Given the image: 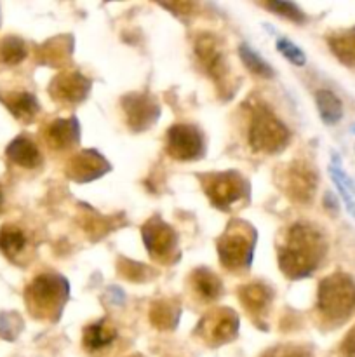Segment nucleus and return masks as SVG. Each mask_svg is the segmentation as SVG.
<instances>
[{
    "instance_id": "nucleus-1",
    "label": "nucleus",
    "mask_w": 355,
    "mask_h": 357,
    "mask_svg": "<svg viewBox=\"0 0 355 357\" xmlns=\"http://www.w3.org/2000/svg\"><path fill=\"white\" fill-rule=\"evenodd\" d=\"M326 239L312 223L296 222L278 244V267L285 278L298 281L308 278L326 255Z\"/></svg>"
},
{
    "instance_id": "nucleus-2",
    "label": "nucleus",
    "mask_w": 355,
    "mask_h": 357,
    "mask_svg": "<svg viewBox=\"0 0 355 357\" xmlns=\"http://www.w3.org/2000/svg\"><path fill=\"white\" fill-rule=\"evenodd\" d=\"M68 300V282L56 274H40L24 289V302L33 317L58 319Z\"/></svg>"
},
{
    "instance_id": "nucleus-3",
    "label": "nucleus",
    "mask_w": 355,
    "mask_h": 357,
    "mask_svg": "<svg viewBox=\"0 0 355 357\" xmlns=\"http://www.w3.org/2000/svg\"><path fill=\"white\" fill-rule=\"evenodd\" d=\"M256 230L246 222L233 220L218 239V258L226 271L239 272L251 267Z\"/></svg>"
},
{
    "instance_id": "nucleus-4",
    "label": "nucleus",
    "mask_w": 355,
    "mask_h": 357,
    "mask_svg": "<svg viewBox=\"0 0 355 357\" xmlns=\"http://www.w3.org/2000/svg\"><path fill=\"white\" fill-rule=\"evenodd\" d=\"M247 138L254 152L277 153L287 146L291 132L267 105L261 103L251 114Z\"/></svg>"
},
{
    "instance_id": "nucleus-5",
    "label": "nucleus",
    "mask_w": 355,
    "mask_h": 357,
    "mask_svg": "<svg viewBox=\"0 0 355 357\" xmlns=\"http://www.w3.org/2000/svg\"><path fill=\"white\" fill-rule=\"evenodd\" d=\"M317 307L329 321H343L355 310V282L347 274H333L324 279L317 291Z\"/></svg>"
},
{
    "instance_id": "nucleus-6",
    "label": "nucleus",
    "mask_w": 355,
    "mask_h": 357,
    "mask_svg": "<svg viewBox=\"0 0 355 357\" xmlns=\"http://www.w3.org/2000/svg\"><path fill=\"white\" fill-rule=\"evenodd\" d=\"M202 187L211 204L221 211H230L249 195V183L237 171L205 174L202 176Z\"/></svg>"
},
{
    "instance_id": "nucleus-7",
    "label": "nucleus",
    "mask_w": 355,
    "mask_h": 357,
    "mask_svg": "<svg viewBox=\"0 0 355 357\" xmlns=\"http://www.w3.org/2000/svg\"><path fill=\"white\" fill-rule=\"evenodd\" d=\"M278 183L289 199L296 202H308L317 190V174L310 164L294 160L282 171Z\"/></svg>"
},
{
    "instance_id": "nucleus-8",
    "label": "nucleus",
    "mask_w": 355,
    "mask_h": 357,
    "mask_svg": "<svg viewBox=\"0 0 355 357\" xmlns=\"http://www.w3.org/2000/svg\"><path fill=\"white\" fill-rule=\"evenodd\" d=\"M237 331H239V317L232 309H226V307L209 310L197 326L198 337L212 345H221L233 340Z\"/></svg>"
},
{
    "instance_id": "nucleus-9",
    "label": "nucleus",
    "mask_w": 355,
    "mask_h": 357,
    "mask_svg": "<svg viewBox=\"0 0 355 357\" xmlns=\"http://www.w3.org/2000/svg\"><path fill=\"white\" fill-rule=\"evenodd\" d=\"M204 136L191 124H174L167 131L166 150L176 160H195L204 153Z\"/></svg>"
},
{
    "instance_id": "nucleus-10",
    "label": "nucleus",
    "mask_w": 355,
    "mask_h": 357,
    "mask_svg": "<svg viewBox=\"0 0 355 357\" xmlns=\"http://www.w3.org/2000/svg\"><path fill=\"white\" fill-rule=\"evenodd\" d=\"M143 243L155 260L171 261L176 257L178 236L171 225L160 218H152L143 225Z\"/></svg>"
},
{
    "instance_id": "nucleus-11",
    "label": "nucleus",
    "mask_w": 355,
    "mask_h": 357,
    "mask_svg": "<svg viewBox=\"0 0 355 357\" xmlns=\"http://www.w3.org/2000/svg\"><path fill=\"white\" fill-rule=\"evenodd\" d=\"M90 91V80L80 72H61L51 80L49 93L56 101L65 105H75L86 100Z\"/></svg>"
},
{
    "instance_id": "nucleus-12",
    "label": "nucleus",
    "mask_w": 355,
    "mask_h": 357,
    "mask_svg": "<svg viewBox=\"0 0 355 357\" xmlns=\"http://www.w3.org/2000/svg\"><path fill=\"white\" fill-rule=\"evenodd\" d=\"M122 107H124L127 124L131 126L132 131H145L152 128L160 112L159 105L146 94H127L122 100Z\"/></svg>"
},
{
    "instance_id": "nucleus-13",
    "label": "nucleus",
    "mask_w": 355,
    "mask_h": 357,
    "mask_svg": "<svg viewBox=\"0 0 355 357\" xmlns=\"http://www.w3.org/2000/svg\"><path fill=\"white\" fill-rule=\"evenodd\" d=\"M108 169H110V164L101 153H97L96 150H84L70 159L66 166V176L79 183H87V181L103 176Z\"/></svg>"
},
{
    "instance_id": "nucleus-14",
    "label": "nucleus",
    "mask_w": 355,
    "mask_h": 357,
    "mask_svg": "<svg viewBox=\"0 0 355 357\" xmlns=\"http://www.w3.org/2000/svg\"><path fill=\"white\" fill-rule=\"evenodd\" d=\"M195 54H197L198 61H200L202 68L207 72V75L221 82L226 73V65L218 38L209 33L200 35L195 42Z\"/></svg>"
},
{
    "instance_id": "nucleus-15",
    "label": "nucleus",
    "mask_w": 355,
    "mask_h": 357,
    "mask_svg": "<svg viewBox=\"0 0 355 357\" xmlns=\"http://www.w3.org/2000/svg\"><path fill=\"white\" fill-rule=\"evenodd\" d=\"M44 139L49 149L66 150L80 139V126L75 117L56 119L47 124L44 131Z\"/></svg>"
},
{
    "instance_id": "nucleus-16",
    "label": "nucleus",
    "mask_w": 355,
    "mask_h": 357,
    "mask_svg": "<svg viewBox=\"0 0 355 357\" xmlns=\"http://www.w3.org/2000/svg\"><path fill=\"white\" fill-rule=\"evenodd\" d=\"M271 298H274V291L261 282H249V284H244L242 288H239L240 303L251 316L260 317L261 314L267 312Z\"/></svg>"
},
{
    "instance_id": "nucleus-17",
    "label": "nucleus",
    "mask_w": 355,
    "mask_h": 357,
    "mask_svg": "<svg viewBox=\"0 0 355 357\" xmlns=\"http://www.w3.org/2000/svg\"><path fill=\"white\" fill-rule=\"evenodd\" d=\"M6 155L10 162L19 167H24V169H33V167H38L42 164L40 150L28 136L14 138L7 145Z\"/></svg>"
},
{
    "instance_id": "nucleus-18",
    "label": "nucleus",
    "mask_w": 355,
    "mask_h": 357,
    "mask_svg": "<svg viewBox=\"0 0 355 357\" xmlns=\"http://www.w3.org/2000/svg\"><path fill=\"white\" fill-rule=\"evenodd\" d=\"M0 100L6 105L7 110L21 122H31L40 112V105L35 100L33 94L26 91H9L0 94Z\"/></svg>"
},
{
    "instance_id": "nucleus-19",
    "label": "nucleus",
    "mask_w": 355,
    "mask_h": 357,
    "mask_svg": "<svg viewBox=\"0 0 355 357\" xmlns=\"http://www.w3.org/2000/svg\"><path fill=\"white\" fill-rule=\"evenodd\" d=\"M117 338V330L108 323L106 319H100L96 323L84 328L82 340L84 347L87 351H103L104 347H110Z\"/></svg>"
},
{
    "instance_id": "nucleus-20",
    "label": "nucleus",
    "mask_w": 355,
    "mask_h": 357,
    "mask_svg": "<svg viewBox=\"0 0 355 357\" xmlns=\"http://www.w3.org/2000/svg\"><path fill=\"white\" fill-rule=\"evenodd\" d=\"M191 288H194L195 295L198 296L204 302H212V300L218 298L223 291L221 279L214 274L209 268H197L194 271V274L190 275Z\"/></svg>"
},
{
    "instance_id": "nucleus-21",
    "label": "nucleus",
    "mask_w": 355,
    "mask_h": 357,
    "mask_svg": "<svg viewBox=\"0 0 355 357\" xmlns=\"http://www.w3.org/2000/svg\"><path fill=\"white\" fill-rule=\"evenodd\" d=\"M28 237L24 230L16 223H6L0 227V251L9 260H16L26 250Z\"/></svg>"
},
{
    "instance_id": "nucleus-22",
    "label": "nucleus",
    "mask_w": 355,
    "mask_h": 357,
    "mask_svg": "<svg viewBox=\"0 0 355 357\" xmlns=\"http://www.w3.org/2000/svg\"><path fill=\"white\" fill-rule=\"evenodd\" d=\"M315 105L324 124L334 126L343 117V105L341 100L329 89H320L315 93Z\"/></svg>"
},
{
    "instance_id": "nucleus-23",
    "label": "nucleus",
    "mask_w": 355,
    "mask_h": 357,
    "mask_svg": "<svg viewBox=\"0 0 355 357\" xmlns=\"http://www.w3.org/2000/svg\"><path fill=\"white\" fill-rule=\"evenodd\" d=\"M329 173H331V178H333V181H334V187L338 188V192H340L345 206H347V211L355 218V187H354V183H352L350 178L347 176V173L341 169L340 159H338L336 155H334L333 164L329 166Z\"/></svg>"
},
{
    "instance_id": "nucleus-24",
    "label": "nucleus",
    "mask_w": 355,
    "mask_h": 357,
    "mask_svg": "<svg viewBox=\"0 0 355 357\" xmlns=\"http://www.w3.org/2000/svg\"><path fill=\"white\" fill-rule=\"evenodd\" d=\"M150 321L159 330H173L180 319V307L171 300H159L150 309Z\"/></svg>"
},
{
    "instance_id": "nucleus-25",
    "label": "nucleus",
    "mask_w": 355,
    "mask_h": 357,
    "mask_svg": "<svg viewBox=\"0 0 355 357\" xmlns=\"http://www.w3.org/2000/svg\"><path fill=\"white\" fill-rule=\"evenodd\" d=\"M329 49L347 66L355 68V28L329 38Z\"/></svg>"
},
{
    "instance_id": "nucleus-26",
    "label": "nucleus",
    "mask_w": 355,
    "mask_h": 357,
    "mask_svg": "<svg viewBox=\"0 0 355 357\" xmlns=\"http://www.w3.org/2000/svg\"><path fill=\"white\" fill-rule=\"evenodd\" d=\"M26 58V44L19 37L7 35L0 38V65H19Z\"/></svg>"
},
{
    "instance_id": "nucleus-27",
    "label": "nucleus",
    "mask_w": 355,
    "mask_h": 357,
    "mask_svg": "<svg viewBox=\"0 0 355 357\" xmlns=\"http://www.w3.org/2000/svg\"><path fill=\"white\" fill-rule=\"evenodd\" d=\"M239 56L240 59H242L244 66H246L251 73L261 77V79H271V77H274V70H271V66L268 65V63L247 44L240 45Z\"/></svg>"
},
{
    "instance_id": "nucleus-28",
    "label": "nucleus",
    "mask_w": 355,
    "mask_h": 357,
    "mask_svg": "<svg viewBox=\"0 0 355 357\" xmlns=\"http://www.w3.org/2000/svg\"><path fill=\"white\" fill-rule=\"evenodd\" d=\"M267 9H270L271 13L278 14L281 17H285L289 21H294V23H303L306 20L305 13L299 9L296 3L292 2H281V0H271V2H265L263 3Z\"/></svg>"
},
{
    "instance_id": "nucleus-29",
    "label": "nucleus",
    "mask_w": 355,
    "mask_h": 357,
    "mask_svg": "<svg viewBox=\"0 0 355 357\" xmlns=\"http://www.w3.org/2000/svg\"><path fill=\"white\" fill-rule=\"evenodd\" d=\"M277 51L284 56L285 59L296 66H303L306 63V56L294 42L287 40V38H277Z\"/></svg>"
},
{
    "instance_id": "nucleus-30",
    "label": "nucleus",
    "mask_w": 355,
    "mask_h": 357,
    "mask_svg": "<svg viewBox=\"0 0 355 357\" xmlns=\"http://www.w3.org/2000/svg\"><path fill=\"white\" fill-rule=\"evenodd\" d=\"M265 357H312L308 351L301 347H287V349H277L271 354H267Z\"/></svg>"
},
{
    "instance_id": "nucleus-31",
    "label": "nucleus",
    "mask_w": 355,
    "mask_h": 357,
    "mask_svg": "<svg viewBox=\"0 0 355 357\" xmlns=\"http://www.w3.org/2000/svg\"><path fill=\"white\" fill-rule=\"evenodd\" d=\"M340 357H355V326L345 337L340 347Z\"/></svg>"
},
{
    "instance_id": "nucleus-32",
    "label": "nucleus",
    "mask_w": 355,
    "mask_h": 357,
    "mask_svg": "<svg viewBox=\"0 0 355 357\" xmlns=\"http://www.w3.org/2000/svg\"><path fill=\"white\" fill-rule=\"evenodd\" d=\"M164 7H167V9H173L176 10V13H184L188 14L191 9H194V3H188V2H178V3H162Z\"/></svg>"
},
{
    "instance_id": "nucleus-33",
    "label": "nucleus",
    "mask_w": 355,
    "mask_h": 357,
    "mask_svg": "<svg viewBox=\"0 0 355 357\" xmlns=\"http://www.w3.org/2000/svg\"><path fill=\"white\" fill-rule=\"evenodd\" d=\"M2 208H3V190L2 187H0V213H2Z\"/></svg>"
},
{
    "instance_id": "nucleus-34",
    "label": "nucleus",
    "mask_w": 355,
    "mask_h": 357,
    "mask_svg": "<svg viewBox=\"0 0 355 357\" xmlns=\"http://www.w3.org/2000/svg\"><path fill=\"white\" fill-rule=\"evenodd\" d=\"M352 131H354V132H355V126H354V129H352Z\"/></svg>"
},
{
    "instance_id": "nucleus-35",
    "label": "nucleus",
    "mask_w": 355,
    "mask_h": 357,
    "mask_svg": "<svg viewBox=\"0 0 355 357\" xmlns=\"http://www.w3.org/2000/svg\"><path fill=\"white\" fill-rule=\"evenodd\" d=\"M132 357H139V356H132Z\"/></svg>"
}]
</instances>
